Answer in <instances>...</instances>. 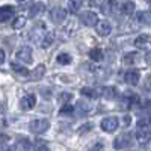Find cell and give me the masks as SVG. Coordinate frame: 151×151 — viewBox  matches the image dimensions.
<instances>
[{
	"instance_id": "30",
	"label": "cell",
	"mask_w": 151,
	"mask_h": 151,
	"mask_svg": "<svg viewBox=\"0 0 151 151\" xmlns=\"http://www.w3.org/2000/svg\"><path fill=\"white\" fill-rule=\"evenodd\" d=\"M122 64H124V65H133V56H132V55H129V56H124V59H122Z\"/></svg>"
},
{
	"instance_id": "17",
	"label": "cell",
	"mask_w": 151,
	"mask_h": 151,
	"mask_svg": "<svg viewBox=\"0 0 151 151\" xmlns=\"http://www.w3.org/2000/svg\"><path fill=\"white\" fill-rule=\"evenodd\" d=\"M44 11H45V5H44V3H41V2H38V3H33V5H32V8L29 9V15L33 18V17L41 15Z\"/></svg>"
},
{
	"instance_id": "24",
	"label": "cell",
	"mask_w": 151,
	"mask_h": 151,
	"mask_svg": "<svg viewBox=\"0 0 151 151\" xmlns=\"http://www.w3.org/2000/svg\"><path fill=\"white\" fill-rule=\"evenodd\" d=\"M77 110L80 112V115H88L91 110V104L86 103V101H79L77 103Z\"/></svg>"
},
{
	"instance_id": "20",
	"label": "cell",
	"mask_w": 151,
	"mask_h": 151,
	"mask_svg": "<svg viewBox=\"0 0 151 151\" xmlns=\"http://www.w3.org/2000/svg\"><path fill=\"white\" fill-rule=\"evenodd\" d=\"M52 44H53V33L47 32V33L44 35V38L40 41V44H38V45H40L41 48H47V47H50Z\"/></svg>"
},
{
	"instance_id": "5",
	"label": "cell",
	"mask_w": 151,
	"mask_h": 151,
	"mask_svg": "<svg viewBox=\"0 0 151 151\" xmlns=\"http://www.w3.org/2000/svg\"><path fill=\"white\" fill-rule=\"evenodd\" d=\"M80 21L85 24V26L92 27V26H97V24H98V17H97L95 12H92V11H85V12L80 14Z\"/></svg>"
},
{
	"instance_id": "32",
	"label": "cell",
	"mask_w": 151,
	"mask_h": 151,
	"mask_svg": "<svg viewBox=\"0 0 151 151\" xmlns=\"http://www.w3.org/2000/svg\"><path fill=\"white\" fill-rule=\"evenodd\" d=\"M36 151H50V150H48V147H47L45 144H38Z\"/></svg>"
},
{
	"instance_id": "26",
	"label": "cell",
	"mask_w": 151,
	"mask_h": 151,
	"mask_svg": "<svg viewBox=\"0 0 151 151\" xmlns=\"http://www.w3.org/2000/svg\"><path fill=\"white\" fill-rule=\"evenodd\" d=\"M82 6V0H70L68 2V9L70 12H73V14H76Z\"/></svg>"
},
{
	"instance_id": "15",
	"label": "cell",
	"mask_w": 151,
	"mask_h": 151,
	"mask_svg": "<svg viewBox=\"0 0 151 151\" xmlns=\"http://www.w3.org/2000/svg\"><path fill=\"white\" fill-rule=\"evenodd\" d=\"M44 74H45V65H42V64H40V65H36L35 67V70L29 74V79H32V80H41L42 77H44Z\"/></svg>"
},
{
	"instance_id": "29",
	"label": "cell",
	"mask_w": 151,
	"mask_h": 151,
	"mask_svg": "<svg viewBox=\"0 0 151 151\" xmlns=\"http://www.w3.org/2000/svg\"><path fill=\"white\" fill-rule=\"evenodd\" d=\"M73 106H70V104H64V107L60 109V113L62 115H70V113H73Z\"/></svg>"
},
{
	"instance_id": "10",
	"label": "cell",
	"mask_w": 151,
	"mask_h": 151,
	"mask_svg": "<svg viewBox=\"0 0 151 151\" xmlns=\"http://www.w3.org/2000/svg\"><path fill=\"white\" fill-rule=\"evenodd\" d=\"M15 14V8L6 5V6H0V23H6L8 20H11Z\"/></svg>"
},
{
	"instance_id": "36",
	"label": "cell",
	"mask_w": 151,
	"mask_h": 151,
	"mask_svg": "<svg viewBox=\"0 0 151 151\" xmlns=\"http://www.w3.org/2000/svg\"><path fill=\"white\" fill-rule=\"evenodd\" d=\"M145 62H147L148 65H151V50H150V52L145 55Z\"/></svg>"
},
{
	"instance_id": "39",
	"label": "cell",
	"mask_w": 151,
	"mask_h": 151,
	"mask_svg": "<svg viewBox=\"0 0 151 151\" xmlns=\"http://www.w3.org/2000/svg\"><path fill=\"white\" fill-rule=\"evenodd\" d=\"M130 121H132V118H130L129 115H125V116H124V122H125V124H130Z\"/></svg>"
},
{
	"instance_id": "11",
	"label": "cell",
	"mask_w": 151,
	"mask_h": 151,
	"mask_svg": "<svg viewBox=\"0 0 151 151\" xmlns=\"http://www.w3.org/2000/svg\"><path fill=\"white\" fill-rule=\"evenodd\" d=\"M139 79H141V74H139V71H137V70H129L127 73L124 74L125 83H129V85H132V86H134V85L139 83Z\"/></svg>"
},
{
	"instance_id": "8",
	"label": "cell",
	"mask_w": 151,
	"mask_h": 151,
	"mask_svg": "<svg viewBox=\"0 0 151 151\" xmlns=\"http://www.w3.org/2000/svg\"><path fill=\"white\" fill-rule=\"evenodd\" d=\"M35 106H36V97L33 94H27L20 100V109L21 110H30Z\"/></svg>"
},
{
	"instance_id": "2",
	"label": "cell",
	"mask_w": 151,
	"mask_h": 151,
	"mask_svg": "<svg viewBox=\"0 0 151 151\" xmlns=\"http://www.w3.org/2000/svg\"><path fill=\"white\" fill-rule=\"evenodd\" d=\"M50 129V122L48 119H33L29 124V130L35 134H42Z\"/></svg>"
},
{
	"instance_id": "12",
	"label": "cell",
	"mask_w": 151,
	"mask_h": 151,
	"mask_svg": "<svg viewBox=\"0 0 151 151\" xmlns=\"http://www.w3.org/2000/svg\"><path fill=\"white\" fill-rule=\"evenodd\" d=\"M47 27H45V24L44 23H41V24H36V26L33 27V30H32V38L33 40L40 44V41L44 38V35L47 33V30H45Z\"/></svg>"
},
{
	"instance_id": "27",
	"label": "cell",
	"mask_w": 151,
	"mask_h": 151,
	"mask_svg": "<svg viewBox=\"0 0 151 151\" xmlns=\"http://www.w3.org/2000/svg\"><path fill=\"white\" fill-rule=\"evenodd\" d=\"M122 12L125 15H132L134 12V3L133 2H127V3H122Z\"/></svg>"
},
{
	"instance_id": "16",
	"label": "cell",
	"mask_w": 151,
	"mask_h": 151,
	"mask_svg": "<svg viewBox=\"0 0 151 151\" xmlns=\"http://www.w3.org/2000/svg\"><path fill=\"white\" fill-rule=\"evenodd\" d=\"M101 95L106 98V100H115L116 95H118V91L115 86H104L101 89Z\"/></svg>"
},
{
	"instance_id": "7",
	"label": "cell",
	"mask_w": 151,
	"mask_h": 151,
	"mask_svg": "<svg viewBox=\"0 0 151 151\" xmlns=\"http://www.w3.org/2000/svg\"><path fill=\"white\" fill-rule=\"evenodd\" d=\"M134 45H136V48H139V50H151V36L150 35H147V33H142V35H139L134 40Z\"/></svg>"
},
{
	"instance_id": "14",
	"label": "cell",
	"mask_w": 151,
	"mask_h": 151,
	"mask_svg": "<svg viewBox=\"0 0 151 151\" xmlns=\"http://www.w3.org/2000/svg\"><path fill=\"white\" fill-rule=\"evenodd\" d=\"M110 32H112V26H110L109 21L103 20V21H100V23L97 24V33H98L100 36H109Z\"/></svg>"
},
{
	"instance_id": "19",
	"label": "cell",
	"mask_w": 151,
	"mask_h": 151,
	"mask_svg": "<svg viewBox=\"0 0 151 151\" xmlns=\"http://www.w3.org/2000/svg\"><path fill=\"white\" fill-rule=\"evenodd\" d=\"M80 94L82 95H85V97H89V98H98L100 97V92H98V89H95V88H82L80 89Z\"/></svg>"
},
{
	"instance_id": "35",
	"label": "cell",
	"mask_w": 151,
	"mask_h": 151,
	"mask_svg": "<svg viewBox=\"0 0 151 151\" xmlns=\"http://www.w3.org/2000/svg\"><path fill=\"white\" fill-rule=\"evenodd\" d=\"M33 2V0H18V3L21 5V6H27V5H30Z\"/></svg>"
},
{
	"instance_id": "1",
	"label": "cell",
	"mask_w": 151,
	"mask_h": 151,
	"mask_svg": "<svg viewBox=\"0 0 151 151\" xmlns=\"http://www.w3.org/2000/svg\"><path fill=\"white\" fill-rule=\"evenodd\" d=\"M136 136H137V141H139L141 144H145L150 137H151V125H150L148 119L139 121V124H137Z\"/></svg>"
},
{
	"instance_id": "31",
	"label": "cell",
	"mask_w": 151,
	"mask_h": 151,
	"mask_svg": "<svg viewBox=\"0 0 151 151\" xmlns=\"http://www.w3.org/2000/svg\"><path fill=\"white\" fill-rule=\"evenodd\" d=\"M144 86H145V89H147V91H151V74H148V76H147Z\"/></svg>"
},
{
	"instance_id": "40",
	"label": "cell",
	"mask_w": 151,
	"mask_h": 151,
	"mask_svg": "<svg viewBox=\"0 0 151 151\" xmlns=\"http://www.w3.org/2000/svg\"><path fill=\"white\" fill-rule=\"evenodd\" d=\"M150 5H151V0H150Z\"/></svg>"
},
{
	"instance_id": "22",
	"label": "cell",
	"mask_w": 151,
	"mask_h": 151,
	"mask_svg": "<svg viewBox=\"0 0 151 151\" xmlns=\"http://www.w3.org/2000/svg\"><path fill=\"white\" fill-rule=\"evenodd\" d=\"M12 70H14L17 74H20V76H24V77H29V74H30V71L27 70V68H24V67H21V65H18V64H15V62H12Z\"/></svg>"
},
{
	"instance_id": "23",
	"label": "cell",
	"mask_w": 151,
	"mask_h": 151,
	"mask_svg": "<svg viewBox=\"0 0 151 151\" xmlns=\"http://www.w3.org/2000/svg\"><path fill=\"white\" fill-rule=\"evenodd\" d=\"M56 60L59 65H68V64H71V56L68 53H59Z\"/></svg>"
},
{
	"instance_id": "13",
	"label": "cell",
	"mask_w": 151,
	"mask_h": 151,
	"mask_svg": "<svg viewBox=\"0 0 151 151\" xmlns=\"http://www.w3.org/2000/svg\"><path fill=\"white\" fill-rule=\"evenodd\" d=\"M100 9H101L103 14L109 15V14H113L116 9H118V3L115 2V0H106V2L101 3V6H100Z\"/></svg>"
},
{
	"instance_id": "34",
	"label": "cell",
	"mask_w": 151,
	"mask_h": 151,
	"mask_svg": "<svg viewBox=\"0 0 151 151\" xmlns=\"http://www.w3.org/2000/svg\"><path fill=\"white\" fill-rule=\"evenodd\" d=\"M5 110H6V103L0 100V115H2V113H5Z\"/></svg>"
},
{
	"instance_id": "38",
	"label": "cell",
	"mask_w": 151,
	"mask_h": 151,
	"mask_svg": "<svg viewBox=\"0 0 151 151\" xmlns=\"http://www.w3.org/2000/svg\"><path fill=\"white\" fill-rule=\"evenodd\" d=\"M5 62V53H3V50H0V65H2Z\"/></svg>"
},
{
	"instance_id": "18",
	"label": "cell",
	"mask_w": 151,
	"mask_h": 151,
	"mask_svg": "<svg viewBox=\"0 0 151 151\" xmlns=\"http://www.w3.org/2000/svg\"><path fill=\"white\" fill-rule=\"evenodd\" d=\"M136 20H137V23L144 24V26H150V24H151V12H150V11H142V12H139V14H137V17H136Z\"/></svg>"
},
{
	"instance_id": "6",
	"label": "cell",
	"mask_w": 151,
	"mask_h": 151,
	"mask_svg": "<svg viewBox=\"0 0 151 151\" xmlns=\"http://www.w3.org/2000/svg\"><path fill=\"white\" fill-rule=\"evenodd\" d=\"M67 18V11L64 8H53L52 11H50V20H52L55 24H60V23H64Z\"/></svg>"
},
{
	"instance_id": "28",
	"label": "cell",
	"mask_w": 151,
	"mask_h": 151,
	"mask_svg": "<svg viewBox=\"0 0 151 151\" xmlns=\"http://www.w3.org/2000/svg\"><path fill=\"white\" fill-rule=\"evenodd\" d=\"M71 100H73V94L71 92H62V94H59V101L62 104H68Z\"/></svg>"
},
{
	"instance_id": "33",
	"label": "cell",
	"mask_w": 151,
	"mask_h": 151,
	"mask_svg": "<svg viewBox=\"0 0 151 151\" xmlns=\"http://www.w3.org/2000/svg\"><path fill=\"white\" fill-rule=\"evenodd\" d=\"M89 129H92V124H85L83 129H79V133H85V132H88Z\"/></svg>"
},
{
	"instance_id": "4",
	"label": "cell",
	"mask_w": 151,
	"mask_h": 151,
	"mask_svg": "<svg viewBox=\"0 0 151 151\" xmlns=\"http://www.w3.org/2000/svg\"><path fill=\"white\" fill-rule=\"evenodd\" d=\"M119 127V119L116 116H107L101 121V130L106 133H112Z\"/></svg>"
},
{
	"instance_id": "21",
	"label": "cell",
	"mask_w": 151,
	"mask_h": 151,
	"mask_svg": "<svg viewBox=\"0 0 151 151\" xmlns=\"http://www.w3.org/2000/svg\"><path fill=\"white\" fill-rule=\"evenodd\" d=\"M26 23H27V18L26 17H23V15H18V17H15V20H14V23H12V27L14 29H23L24 26H26Z\"/></svg>"
},
{
	"instance_id": "25",
	"label": "cell",
	"mask_w": 151,
	"mask_h": 151,
	"mask_svg": "<svg viewBox=\"0 0 151 151\" xmlns=\"http://www.w3.org/2000/svg\"><path fill=\"white\" fill-rule=\"evenodd\" d=\"M89 58L92 60H95V62H100V60L103 59V52L100 48H92L91 52H89Z\"/></svg>"
},
{
	"instance_id": "9",
	"label": "cell",
	"mask_w": 151,
	"mask_h": 151,
	"mask_svg": "<svg viewBox=\"0 0 151 151\" xmlns=\"http://www.w3.org/2000/svg\"><path fill=\"white\" fill-rule=\"evenodd\" d=\"M17 59H20L21 62H24V64H30V62L33 60V56H32V48L29 45H24L21 47L18 52H17Z\"/></svg>"
},
{
	"instance_id": "3",
	"label": "cell",
	"mask_w": 151,
	"mask_h": 151,
	"mask_svg": "<svg viewBox=\"0 0 151 151\" xmlns=\"http://www.w3.org/2000/svg\"><path fill=\"white\" fill-rule=\"evenodd\" d=\"M133 136L130 133H122L119 134L115 141H113V147H115L116 150H124V148H129L133 145Z\"/></svg>"
},
{
	"instance_id": "37",
	"label": "cell",
	"mask_w": 151,
	"mask_h": 151,
	"mask_svg": "<svg viewBox=\"0 0 151 151\" xmlns=\"http://www.w3.org/2000/svg\"><path fill=\"white\" fill-rule=\"evenodd\" d=\"M8 141V136H5V134H0V147H2L5 142Z\"/></svg>"
}]
</instances>
